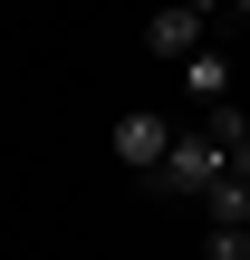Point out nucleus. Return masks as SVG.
Segmentation results:
<instances>
[{
    "label": "nucleus",
    "instance_id": "nucleus-7",
    "mask_svg": "<svg viewBox=\"0 0 250 260\" xmlns=\"http://www.w3.org/2000/svg\"><path fill=\"white\" fill-rule=\"evenodd\" d=\"M241 260H250V251H241Z\"/></svg>",
    "mask_w": 250,
    "mask_h": 260
},
{
    "label": "nucleus",
    "instance_id": "nucleus-2",
    "mask_svg": "<svg viewBox=\"0 0 250 260\" xmlns=\"http://www.w3.org/2000/svg\"><path fill=\"white\" fill-rule=\"evenodd\" d=\"M154 183H164V193H212V183H231V174H222V154H212L202 125H173V154H164Z\"/></svg>",
    "mask_w": 250,
    "mask_h": 260
},
{
    "label": "nucleus",
    "instance_id": "nucleus-1",
    "mask_svg": "<svg viewBox=\"0 0 250 260\" xmlns=\"http://www.w3.org/2000/svg\"><path fill=\"white\" fill-rule=\"evenodd\" d=\"M164 154H173V116L125 106V116H116V164H125V174H164Z\"/></svg>",
    "mask_w": 250,
    "mask_h": 260
},
{
    "label": "nucleus",
    "instance_id": "nucleus-5",
    "mask_svg": "<svg viewBox=\"0 0 250 260\" xmlns=\"http://www.w3.org/2000/svg\"><path fill=\"white\" fill-rule=\"evenodd\" d=\"M202 241H250V183H212L202 193Z\"/></svg>",
    "mask_w": 250,
    "mask_h": 260
},
{
    "label": "nucleus",
    "instance_id": "nucleus-3",
    "mask_svg": "<svg viewBox=\"0 0 250 260\" xmlns=\"http://www.w3.org/2000/svg\"><path fill=\"white\" fill-rule=\"evenodd\" d=\"M202 29H212V19H202V10H154V19H145V48H154V58H173V68H183V58H193V48H202Z\"/></svg>",
    "mask_w": 250,
    "mask_h": 260
},
{
    "label": "nucleus",
    "instance_id": "nucleus-4",
    "mask_svg": "<svg viewBox=\"0 0 250 260\" xmlns=\"http://www.w3.org/2000/svg\"><path fill=\"white\" fill-rule=\"evenodd\" d=\"M183 96H193V106H202V116H212V106H231V58H222V48H212V39H202V48H193V58H183Z\"/></svg>",
    "mask_w": 250,
    "mask_h": 260
},
{
    "label": "nucleus",
    "instance_id": "nucleus-6",
    "mask_svg": "<svg viewBox=\"0 0 250 260\" xmlns=\"http://www.w3.org/2000/svg\"><path fill=\"white\" fill-rule=\"evenodd\" d=\"M241 183H250V174H241Z\"/></svg>",
    "mask_w": 250,
    "mask_h": 260
}]
</instances>
